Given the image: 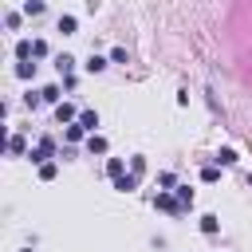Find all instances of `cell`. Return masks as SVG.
Listing matches in <instances>:
<instances>
[{
	"label": "cell",
	"mask_w": 252,
	"mask_h": 252,
	"mask_svg": "<svg viewBox=\"0 0 252 252\" xmlns=\"http://www.w3.org/2000/svg\"><path fill=\"white\" fill-rule=\"evenodd\" d=\"M154 209H161V213H185L173 193H158V197H154Z\"/></svg>",
	"instance_id": "6da1fadb"
},
{
	"label": "cell",
	"mask_w": 252,
	"mask_h": 252,
	"mask_svg": "<svg viewBox=\"0 0 252 252\" xmlns=\"http://www.w3.org/2000/svg\"><path fill=\"white\" fill-rule=\"evenodd\" d=\"M55 118H59V122H75V118H79V110H75L71 102H55Z\"/></svg>",
	"instance_id": "7a4b0ae2"
},
{
	"label": "cell",
	"mask_w": 252,
	"mask_h": 252,
	"mask_svg": "<svg viewBox=\"0 0 252 252\" xmlns=\"http://www.w3.org/2000/svg\"><path fill=\"white\" fill-rule=\"evenodd\" d=\"M75 122H79L87 134H94V126H98V114H94V110H79V118H75Z\"/></svg>",
	"instance_id": "3957f363"
},
{
	"label": "cell",
	"mask_w": 252,
	"mask_h": 252,
	"mask_svg": "<svg viewBox=\"0 0 252 252\" xmlns=\"http://www.w3.org/2000/svg\"><path fill=\"white\" fill-rule=\"evenodd\" d=\"M114 189H118V193H134V189H138V177H134V173H122V177H114Z\"/></svg>",
	"instance_id": "277c9868"
},
{
	"label": "cell",
	"mask_w": 252,
	"mask_h": 252,
	"mask_svg": "<svg viewBox=\"0 0 252 252\" xmlns=\"http://www.w3.org/2000/svg\"><path fill=\"white\" fill-rule=\"evenodd\" d=\"M71 67H75V55H67V51L55 55V71H59V75H71Z\"/></svg>",
	"instance_id": "5b68a950"
},
{
	"label": "cell",
	"mask_w": 252,
	"mask_h": 252,
	"mask_svg": "<svg viewBox=\"0 0 252 252\" xmlns=\"http://www.w3.org/2000/svg\"><path fill=\"white\" fill-rule=\"evenodd\" d=\"M43 102H63V87L59 83H47L43 87Z\"/></svg>",
	"instance_id": "8992f818"
},
{
	"label": "cell",
	"mask_w": 252,
	"mask_h": 252,
	"mask_svg": "<svg viewBox=\"0 0 252 252\" xmlns=\"http://www.w3.org/2000/svg\"><path fill=\"white\" fill-rule=\"evenodd\" d=\"M217 228H220V220H217L213 213H205V217H201V232H205V236H217Z\"/></svg>",
	"instance_id": "52a82bcc"
},
{
	"label": "cell",
	"mask_w": 252,
	"mask_h": 252,
	"mask_svg": "<svg viewBox=\"0 0 252 252\" xmlns=\"http://www.w3.org/2000/svg\"><path fill=\"white\" fill-rule=\"evenodd\" d=\"M16 75H20V79H35V63H32V59H20V63H16Z\"/></svg>",
	"instance_id": "ba28073f"
},
{
	"label": "cell",
	"mask_w": 252,
	"mask_h": 252,
	"mask_svg": "<svg viewBox=\"0 0 252 252\" xmlns=\"http://www.w3.org/2000/svg\"><path fill=\"white\" fill-rule=\"evenodd\" d=\"M106 173H110V181L122 177V173H126V161H122V158H110V161H106Z\"/></svg>",
	"instance_id": "9c48e42d"
},
{
	"label": "cell",
	"mask_w": 252,
	"mask_h": 252,
	"mask_svg": "<svg viewBox=\"0 0 252 252\" xmlns=\"http://www.w3.org/2000/svg\"><path fill=\"white\" fill-rule=\"evenodd\" d=\"M75 28H79L75 16H59V32H63V35H75Z\"/></svg>",
	"instance_id": "30bf717a"
},
{
	"label": "cell",
	"mask_w": 252,
	"mask_h": 252,
	"mask_svg": "<svg viewBox=\"0 0 252 252\" xmlns=\"http://www.w3.org/2000/svg\"><path fill=\"white\" fill-rule=\"evenodd\" d=\"M83 67H87V71H91V75H98V71H102V67H106V59H102V55H94V51H91V59H87V63H83Z\"/></svg>",
	"instance_id": "8fae6325"
},
{
	"label": "cell",
	"mask_w": 252,
	"mask_h": 252,
	"mask_svg": "<svg viewBox=\"0 0 252 252\" xmlns=\"http://www.w3.org/2000/svg\"><path fill=\"white\" fill-rule=\"evenodd\" d=\"M24 150H28V146H24V138H20V134H12V138H8V154H12V158H20Z\"/></svg>",
	"instance_id": "7c38bea8"
},
{
	"label": "cell",
	"mask_w": 252,
	"mask_h": 252,
	"mask_svg": "<svg viewBox=\"0 0 252 252\" xmlns=\"http://www.w3.org/2000/svg\"><path fill=\"white\" fill-rule=\"evenodd\" d=\"M87 150H91V154H106V138L91 134V138H87Z\"/></svg>",
	"instance_id": "4fadbf2b"
},
{
	"label": "cell",
	"mask_w": 252,
	"mask_h": 252,
	"mask_svg": "<svg viewBox=\"0 0 252 252\" xmlns=\"http://www.w3.org/2000/svg\"><path fill=\"white\" fill-rule=\"evenodd\" d=\"M55 173H59L55 161H39V177H43V181H55Z\"/></svg>",
	"instance_id": "5bb4252c"
},
{
	"label": "cell",
	"mask_w": 252,
	"mask_h": 252,
	"mask_svg": "<svg viewBox=\"0 0 252 252\" xmlns=\"http://www.w3.org/2000/svg\"><path fill=\"white\" fill-rule=\"evenodd\" d=\"M39 102H43V91H28V94H24V106H28V110H35Z\"/></svg>",
	"instance_id": "9a60e30c"
},
{
	"label": "cell",
	"mask_w": 252,
	"mask_h": 252,
	"mask_svg": "<svg viewBox=\"0 0 252 252\" xmlns=\"http://www.w3.org/2000/svg\"><path fill=\"white\" fill-rule=\"evenodd\" d=\"M130 173H134V177H142V173H146V158H142V154H134V158H130Z\"/></svg>",
	"instance_id": "2e32d148"
},
{
	"label": "cell",
	"mask_w": 252,
	"mask_h": 252,
	"mask_svg": "<svg viewBox=\"0 0 252 252\" xmlns=\"http://www.w3.org/2000/svg\"><path fill=\"white\" fill-rule=\"evenodd\" d=\"M177 201H181V209H189L193 205V189L189 185H177Z\"/></svg>",
	"instance_id": "e0dca14e"
},
{
	"label": "cell",
	"mask_w": 252,
	"mask_h": 252,
	"mask_svg": "<svg viewBox=\"0 0 252 252\" xmlns=\"http://www.w3.org/2000/svg\"><path fill=\"white\" fill-rule=\"evenodd\" d=\"M24 16H43V0H28L24 4Z\"/></svg>",
	"instance_id": "ac0fdd59"
},
{
	"label": "cell",
	"mask_w": 252,
	"mask_h": 252,
	"mask_svg": "<svg viewBox=\"0 0 252 252\" xmlns=\"http://www.w3.org/2000/svg\"><path fill=\"white\" fill-rule=\"evenodd\" d=\"M217 161H220V165H232V161H236V150H228V146L217 150Z\"/></svg>",
	"instance_id": "d6986e66"
},
{
	"label": "cell",
	"mask_w": 252,
	"mask_h": 252,
	"mask_svg": "<svg viewBox=\"0 0 252 252\" xmlns=\"http://www.w3.org/2000/svg\"><path fill=\"white\" fill-rule=\"evenodd\" d=\"M83 134H87V130H83L79 122H75V126H67V142H83Z\"/></svg>",
	"instance_id": "ffe728a7"
},
{
	"label": "cell",
	"mask_w": 252,
	"mask_h": 252,
	"mask_svg": "<svg viewBox=\"0 0 252 252\" xmlns=\"http://www.w3.org/2000/svg\"><path fill=\"white\" fill-rule=\"evenodd\" d=\"M4 28L16 32V28H20V12H8V16H4Z\"/></svg>",
	"instance_id": "44dd1931"
},
{
	"label": "cell",
	"mask_w": 252,
	"mask_h": 252,
	"mask_svg": "<svg viewBox=\"0 0 252 252\" xmlns=\"http://www.w3.org/2000/svg\"><path fill=\"white\" fill-rule=\"evenodd\" d=\"M217 177H220L217 165H205V169H201V181H217Z\"/></svg>",
	"instance_id": "7402d4cb"
},
{
	"label": "cell",
	"mask_w": 252,
	"mask_h": 252,
	"mask_svg": "<svg viewBox=\"0 0 252 252\" xmlns=\"http://www.w3.org/2000/svg\"><path fill=\"white\" fill-rule=\"evenodd\" d=\"M24 252H32V248H24Z\"/></svg>",
	"instance_id": "603a6c76"
}]
</instances>
